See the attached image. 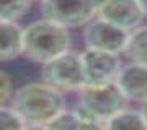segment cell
<instances>
[{
    "label": "cell",
    "instance_id": "4",
    "mask_svg": "<svg viewBox=\"0 0 147 130\" xmlns=\"http://www.w3.org/2000/svg\"><path fill=\"white\" fill-rule=\"evenodd\" d=\"M42 81L61 91H80L87 85L82 63V54L64 52L62 55L49 60L41 68Z\"/></svg>",
    "mask_w": 147,
    "mask_h": 130
},
{
    "label": "cell",
    "instance_id": "8",
    "mask_svg": "<svg viewBox=\"0 0 147 130\" xmlns=\"http://www.w3.org/2000/svg\"><path fill=\"white\" fill-rule=\"evenodd\" d=\"M96 16L123 29L134 31L139 28L146 15L139 0H103L96 8Z\"/></svg>",
    "mask_w": 147,
    "mask_h": 130
},
{
    "label": "cell",
    "instance_id": "13",
    "mask_svg": "<svg viewBox=\"0 0 147 130\" xmlns=\"http://www.w3.org/2000/svg\"><path fill=\"white\" fill-rule=\"evenodd\" d=\"M47 130H85L82 117L79 112L74 111H62L57 117H54L49 124H46Z\"/></svg>",
    "mask_w": 147,
    "mask_h": 130
},
{
    "label": "cell",
    "instance_id": "12",
    "mask_svg": "<svg viewBox=\"0 0 147 130\" xmlns=\"http://www.w3.org/2000/svg\"><path fill=\"white\" fill-rule=\"evenodd\" d=\"M106 130H147V122L141 111L126 109L106 120Z\"/></svg>",
    "mask_w": 147,
    "mask_h": 130
},
{
    "label": "cell",
    "instance_id": "9",
    "mask_svg": "<svg viewBox=\"0 0 147 130\" xmlns=\"http://www.w3.org/2000/svg\"><path fill=\"white\" fill-rule=\"evenodd\" d=\"M116 83L119 85L123 93L129 101L134 103H146L147 101V65L131 62L129 65L121 67Z\"/></svg>",
    "mask_w": 147,
    "mask_h": 130
},
{
    "label": "cell",
    "instance_id": "16",
    "mask_svg": "<svg viewBox=\"0 0 147 130\" xmlns=\"http://www.w3.org/2000/svg\"><path fill=\"white\" fill-rule=\"evenodd\" d=\"M0 83H2V88H0V101H2V106H5L7 101H10L11 99V80H10V75L5 72V70H2L0 73Z\"/></svg>",
    "mask_w": 147,
    "mask_h": 130
},
{
    "label": "cell",
    "instance_id": "18",
    "mask_svg": "<svg viewBox=\"0 0 147 130\" xmlns=\"http://www.w3.org/2000/svg\"><path fill=\"white\" fill-rule=\"evenodd\" d=\"M141 112H142V115H144V119H146V122H147V101H146V103H142Z\"/></svg>",
    "mask_w": 147,
    "mask_h": 130
},
{
    "label": "cell",
    "instance_id": "19",
    "mask_svg": "<svg viewBox=\"0 0 147 130\" xmlns=\"http://www.w3.org/2000/svg\"><path fill=\"white\" fill-rule=\"evenodd\" d=\"M139 3H141V8L144 11V15L147 16V0H139Z\"/></svg>",
    "mask_w": 147,
    "mask_h": 130
},
{
    "label": "cell",
    "instance_id": "3",
    "mask_svg": "<svg viewBox=\"0 0 147 130\" xmlns=\"http://www.w3.org/2000/svg\"><path fill=\"white\" fill-rule=\"evenodd\" d=\"M79 93V104L101 120H108L113 115L127 109L129 99L119 85L115 81L100 85H85Z\"/></svg>",
    "mask_w": 147,
    "mask_h": 130
},
{
    "label": "cell",
    "instance_id": "1",
    "mask_svg": "<svg viewBox=\"0 0 147 130\" xmlns=\"http://www.w3.org/2000/svg\"><path fill=\"white\" fill-rule=\"evenodd\" d=\"M11 107L26 120V124H49L65 111V99L61 89L49 83H28L13 93Z\"/></svg>",
    "mask_w": 147,
    "mask_h": 130
},
{
    "label": "cell",
    "instance_id": "7",
    "mask_svg": "<svg viewBox=\"0 0 147 130\" xmlns=\"http://www.w3.org/2000/svg\"><path fill=\"white\" fill-rule=\"evenodd\" d=\"M82 63L87 85H100L115 81L121 70V62L118 54L100 51V49H88L82 54Z\"/></svg>",
    "mask_w": 147,
    "mask_h": 130
},
{
    "label": "cell",
    "instance_id": "5",
    "mask_svg": "<svg viewBox=\"0 0 147 130\" xmlns=\"http://www.w3.org/2000/svg\"><path fill=\"white\" fill-rule=\"evenodd\" d=\"M96 0H46L41 7L42 16L64 28L87 26L96 15Z\"/></svg>",
    "mask_w": 147,
    "mask_h": 130
},
{
    "label": "cell",
    "instance_id": "15",
    "mask_svg": "<svg viewBox=\"0 0 147 130\" xmlns=\"http://www.w3.org/2000/svg\"><path fill=\"white\" fill-rule=\"evenodd\" d=\"M26 120L23 119L13 107L2 106L0 109V130H25Z\"/></svg>",
    "mask_w": 147,
    "mask_h": 130
},
{
    "label": "cell",
    "instance_id": "14",
    "mask_svg": "<svg viewBox=\"0 0 147 130\" xmlns=\"http://www.w3.org/2000/svg\"><path fill=\"white\" fill-rule=\"evenodd\" d=\"M33 0H0L2 21H16L26 13Z\"/></svg>",
    "mask_w": 147,
    "mask_h": 130
},
{
    "label": "cell",
    "instance_id": "11",
    "mask_svg": "<svg viewBox=\"0 0 147 130\" xmlns=\"http://www.w3.org/2000/svg\"><path fill=\"white\" fill-rule=\"evenodd\" d=\"M124 55L134 63L147 65V25L131 31Z\"/></svg>",
    "mask_w": 147,
    "mask_h": 130
},
{
    "label": "cell",
    "instance_id": "10",
    "mask_svg": "<svg viewBox=\"0 0 147 130\" xmlns=\"http://www.w3.org/2000/svg\"><path fill=\"white\" fill-rule=\"evenodd\" d=\"M25 51V29L16 21L0 23V59L2 62L15 60Z\"/></svg>",
    "mask_w": 147,
    "mask_h": 130
},
{
    "label": "cell",
    "instance_id": "2",
    "mask_svg": "<svg viewBox=\"0 0 147 130\" xmlns=\"http://www.w3.org/2000/svg\"><path fill=\"white\" fill-rule=\"evenodd\" d=\"M70 47V34L67 28L51 20H38L25 28L23 55L36 63H47L62 55Z\"/></svg>",
    "mask_w": 147,
    "mask_h": 130
},
{
    "label": "cell",
    "instance_id": "20",
    "mask_svg": "<svg viewBox=\"0 0 147 130\" xmlns=\"http://www.w3.org/2000/svg\"><path fill=\"white\" fill-rule=\"evenodd\" d=\"M34 2H39V3H44V2H46V0H34Z\"/></svg>",
    "mask_w": 147,
    "mask_h": 130
},
{
    "label": "cell",
    "instance_id": "6",
    "mask_svg": "<svg viewBox=\"0 0 147 130\" xmlns=\"http://www.w3.org/2000/svg\"><path fill=\"white\" fill-rule=\"evenodd\" d=\"M131 31L123 29L103 18H93L84 29V42L88 49H100V51L119 54L124 52L129 41Z\"/></svg>",
    "mask_w": 147,
    "mask_h": 130
},
{
    "label": "cell",
    "instance_id": "17",
    "mask_svg": "<svg viewBox=\"0 0 147 130\" xmlns=\"http://www.w3.org/2000/svg\"><path fill=\"white\" fill-rule=\"evenodd\" d=\"M25 130H47V127L42 124H28Z\"/></svg>",
    "mask_w": 147,
    "mask_h": 130
}]
</instances>
